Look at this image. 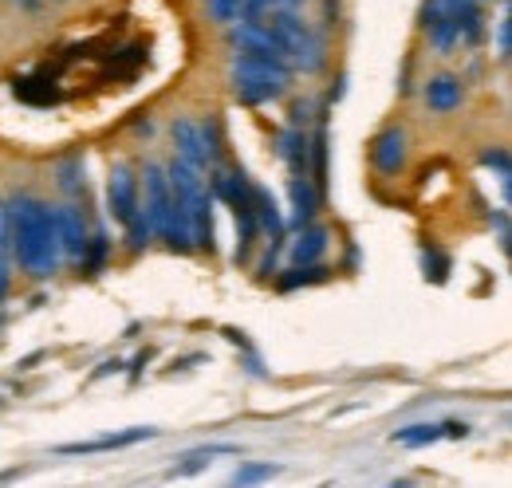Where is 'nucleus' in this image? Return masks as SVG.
Here are the masks:
<instances>
[{"instance_id":"obj_1","label":"nucleus","mask_w":512,"mask_h":488,"mask_svg":"<svg viewBox=\"0 0 512 488\" xmlns=\"http://www.w3.org/2000/svg\"><path fill=\"white\" fill-rule=\"evenodd\" d=\"M12 260L32 280H52L64 264V248L56 237V205L44 197L12 201Z\"/></svg>"},{"instance_id":"obj_2","label":"nucleus","mask_w":512,"mask_h":488,"mask_svg":"<svg viewBox=\"0 0 512 488\" xmlns=\"http://www.w3.org/2000/svg\"><path fill=\"white\" fill-rule=\"evenodd\" d=\"M229 83L245 107H260V103L288 95L292 63L280 56H264V52H237V60L229 67Z\"/></svg>"},{"instance_id":"obj_3","label":"nucleus","mask_w":512,"mask_h":488,"mask_svg":"<svg viewBox=\"0 0 512 488\" xmlns=\"http://www.w3.org/2000/svg\"><path fill=\"white\" fill-rule=\"evenodd\" d=\"M107 209L119 225H127L130 217L142 209V185L134 178L130 166H115L111 170V182H107Z\"/></svg>"},{"instance_id":"obj_4","label":"nucleus","mask_w":512,"mask_h":488,"mask_svg":"<svg viewBox=\"0 0 512 488\" xmlns=\"http://www.w3.org/2000/svg\"><path fill=\"white\" fill-rule=\"evenodd\" d=\"M138 185H142V213H146L150 229L158 233V225H162V217H166V209H170V201H174V189H170V178H166V166L150 162L146 174L138 178Z\"/></svg>"},{"instance_id":"obj_5","label":"nucleus","mask_w":512,"mask_h":488,"mask_svg":"<svg viewBox=\"0 0 512 488\" xmlns=\"http://www.w3.org/2000/svg\"><path fill=\"white\" fill-rule=\"evenodd\" d=\"M56 237L64 248V260H83V248L91 237V225H87V213L79 205H56Z\"/></svg>"},{"instance_id":"obj_6","label":"nucleus","mask_w":512,"mask_h":488,"mask_svg":"<svg viewBox=\"0 0 512 488\" xmlns=\"http://www.w3.org/2000/svg\"><path fill=\"white\" fill-rule=\"evenodd\" d=\"M150 437H158V429L134 426V429H123V433H107V437H95V441H75V445H60L56 453H60V457H91V453L130 449V445H138V441H150Z\"/></svg>"},{"instance_id":"obj_7","label":"nucleus","mask_w":512,"mask_h":488,"mask_svg":"<svg viewBox=\"0 0 512 488\" xmlns=\"http://www.w3.org/2000/svg\"><path fill=\"white\" fill-rule=\"evenodd\" d=\"M371 162L379 174H402L406 166V130L402 126H386L371 138Z\"/></svg>"},{"instance_id":"obj_8","label":"nucleus","mask_w":512,"mask_h":488,"mask_svg":"<svg viewBox=\"0 0 512 488\" xmlns=\"http://www.w3.org/2000/svg\"><path fill=\"white\" fill-rule=\"evenodd\" d=\"M288 201H292V225L296 229L312 225L323 209V193L316 189V182L308 174H292L288 178Z\"/></svg>"},{"instance_id":"obj_9","label":"nucleus","mask_w":512,"mask_h":488,"mask_svg":"<svg viewBox=\"0 0 512 488\" xmlns=\"http://www.w3.org/2000/svg\"><path fill=\"white\" fill-rule=\"evenodd\" d=\"M426 107L434 111V115H449V111H457L461 103H465V83H461V75H434V79H426Z\"/></svg>"},{"instance_id":"obj_10","label":"nucleus","mask_w":512,"mask_h":488,"mask_svg":"<svg viewBox=\"0 0 512 488\" xmlns=\"http://www.w3.org/2000/svg\"><path fill=\"white\" fill-rule=\"evenodd\" d=\"M276 158L288 166V174H308V130L304 126H288L276 138Z\"/></svg>"},{"instance_id":"obj_11","label":"nucleus","mask_w":512,"mask_h":488,"mask_svg":"<svg viewBox=\"0 0 512 488\" xmlns=\"http://www.w3.org/2000/svg\"><path fill=\"white\" fill-rule=\"evenodd\" d=\"M253 209H256V225H260V233L268 237V244H284V213H280V205H276V197L268 193V189H253Z\"/></svg>"},{"instance_id":"obj_12","label":"nucleus","mask_w":512,"mask_h":488,"mask_svg":"<svg viewBox=\"0 0 512 488\" xmlns=\"http://www.w3.org/2000/svg\"><path fill=\"white\" fill-rule=\"evenodd\" d=\"M327 244H331L327 229L312 221V225L296 229V241H292V248H288V256H292V264H316V260H323Z\"/></svg>"},{"instance_id":"obj_13","label":"nucleus","mask_w":512,"mask_h":488,"mask_svg":"<svg viewBox=\"0 0 512 488\" xmlns=\"http://www.w3.org/2000/svg\"><path fill=\"white\" fill-rule=\"evenodd\" d=\"M170 134H174V146H178V158H182V162H190V166H197V170H209L197 122H193V119H174Z\"/></svg>"},{"instance_id":"obj_14","label":"nucleus","mask_w":512,"mask_h":488,"mask_svg":"<svg viewBox=\"0 0 512 488\" xmlns=\"http://www.w3.org/2000/svg\"><path fill=\"white\" fill-rule=\"evenodd\" d=\"M422 28H426V36H430V44H434V52H438V56H453V52L461 48V32H457V24H453L449 16L426 20Z\"/></svg>"},{"instance_id":"obj_15","label":"nucleus","mask_w":512,"mask_h":488,"mask_svg":"<svg viewBox=\"0 0 512 488\" xmlns=\"http://www.w3.org/2000/svg\"><path fill=\"white\" fill-rule=\"evenodd\" d=\"M446 437V426L442 422H418V426H406V429H394V441L406 445V449H426L434 441Z\"/></svg>"},{"instance_id":"obj_16","label":"nucleus","mask_w":512,"mask_h":488,"mask_svg":"<svg viewBox=\"0 0 512 488\" xmlns=\"http://www.w3.org/2000/svg\"><path fill=\"white\" fill-rule=\"evenodd\" d=\"M323 280H327V268L316 260V264H292V268H284L276 284H280V292H292V288H308V284H323Z\"/></svg>"},{"instance_id":"obj_17","label":"nucleus","mask_w":512,"mask_h":488,"mask_svg":"<svg viewBox=\"0 0 512 488\" xmlns=\"http://www.w3.org/2000/svg\"><path fill=\"white\" fill-rule=\"evenodd\" d=\"M205 12L213 24H237L245 12H249V0H205Z\"/></svg>"},{"instance_id":"obj_18","label":"nucleus","mask_w":512,"mask_h":488,"mask_svg":"<svg viewBox=\"0 0 512 488\" xmlns=\"http://www.w3.org/2000/svg\"><path fill=\"white\" fill-rule=\"evenodd\" d=\"M197 130H201L205 162H209V166H217V162H221V154H225V142H221V122H217V119H205V122H197Z\"/></svg>"},{"instance_id":"obj_19","label":"nucleus","mask_w":512,"mask_h":488,"mask_svg":"<svg viewBox=\"0 0 512 488\" xmlns=\"http://www.w3.org/2000/svg\"><path fill=\"white\" fill-rule=\"evenodd\" d=\"M123 229H127V248H130V252H142L146 244L154 241V229H150V221H146V213H142V209L130 217Z\"/></svg>"},{"instance_id":"obj_20","label":"nucleus","mask_w":512,"mask_h":488,"mask_svg":"<svg viewBox=\"0 0 512 488\" xmlns=\"http://www.w3.org/2000/svg\"><path fill=\"white\" fill-rule=\"evenodd\" d=\"M107 252H111V241H107L103 233H91V237H87V248H83V260H79V264H83L87 272H99V268H103V260H107Z\"/></svg>"},{"instance_id":"obj_21","label":"nucleus","mask_w":512,"mask_h":488,"mask_svg":"<svg viewBox=\"0 0 512 488\" xmlns=\"http://www.w3.org/2000/svg\"><path fill=\"white\" fill-rule=\"evenodd\" d=\"M60 189H64V193H71V197H79V193L87 189L83 162H79V158H71V162H64V166H60Z\"/></svg>"},{"instance_id":"obj_22","label":"nucleus","mask_w":512,"mask_h":488,"mask_svg":"<svg viewBox=\"0 0 512 488\" xmlns=\"http://www.w3.org/2000/svg\"><path fill=\"white\" fill-rule=\"evenodd\" d=\"M280 473V465H241L233 473V485H256V481H272Z\"/></svg>"},{"instance_id":"obj_23","label":"nucleus","mask_w":512,"mask_h":488,"mask_svg":"<svg viewBox=\"0 0 512 488\" xmlns=\"http://www.w3.org/2000/svg\"><path fill=\"white\" fill-rule=\"evenodd\" d=\"M422 264H426V280H434V284H442L449 272V260L438 252V248H426L422 252Z\"/></svg>"},{"instance_id":"obj_24","label":"nucleus","mask_w":512,"mask_h":488,"mask_svg":"<svg viewBox=\"0 0 512 488\" xmlns=\"http://www.w3.org/2000/svg\"><path fill=\"white\" fill-rule=\"evenodd\" d=\"M481 166H485V170H497V178H509V174H512V170H509V150H505V146L485 150V154H481Z\"/></svg>"},{"instance_id":"obj_25","label":"nucleus","mask_w":512,"mask_h":488,"mask_svg":"<svg viewBox=\"0 0 512 488\" xmlns=\"http://www.w3.org/2000/svg\"><path fill=\"white\" fill-rule=\"evenodd\" d=\"M0 252L12 256V201L0 197Z\"/></svg>"},{"instance_id":"obj_26","label":"nucleus","mask_w":512,"mask_h":488,"mask_svg":"<svg viewBox=\"0 0 512 488\" xmlns=\"http://www.w3.org/2000/svg\"><path fill=\"white\" fill-rule=\"evenodd\" d=\"M509 52H512V20L501 16V24H497V60H509Z\"/></svg>"},{"instance_id":"obj_27","label":"nucleus","mask_w":512,"mask_h":488,"mask_svg":"<svg viewBox=\"0 0 512 488\" xmlns=\"http://www.w3.org/2000/svg\"><path fill=\"white\" fill-rule=\"evenodd\" d=\"M308 0H249V12L245 16H256V12H272V8H304Z\"/></svg>"},{"instance_id":"obj_28","label":"nucleus","mask_w":512,"mask_h":488,"mask_svg":"<svg viewBox=\"0 0 512 488\" xmlns=\"http://www.w3.org/2000/svg\"><path fill=\"white\" fill-rule=\"evenodd\" d=\"M8 292H12V256L0 252V304H4Z\"/></svg>"},{"instance_id":"obj_29","label":"nucleus","mask_w":512,"mask_h":488,"mask_svg":"<svg viewBox=\"0 0 512 488\" xmlns=\"http://www.w3.org/2000/svg\"><path fill=\"white\" fill-rule=\"evenodd\" d=\"M308 119H312V103L308 99L292 103V126H308Z\"/></svg>"},{"instance_id":"obj_30","label":"nucleus","mask_w":512,"mask_h":488,"mask_svg":"<svg viewBox=\"0 0 512 488\" xmlns=\"http://www.w3.org/2000/svg\"><path fill=\"white\" fill-rule=\"evenodd\" d=\"M493 225H497V237H501V248L509 252V213L501 209V213H493Z\"/></svg>"},{"instance_id":"obj_31","label":"nucleus","mask_w":512,"mask_h":488,"mask_svg":"<svg viewBox=\"0 0 512 488\" xmlns=\"http://www.w3.org/2000/svg\"><path fill=\"white\" fill-rule=\"evenodd\" d=\"M12 4H20L24 12H40L44 8V0H12Z\"/></svg>"},{"instance_id":"obj_32","label":"nucleus","mask_w":512,"mask_h":488,"mask_svg":"<svg viewBox=\"0 0 512 488\" xmlns=\"http://www.w3.org/2000/svg\"><path fill=\"white\" fill-rule=\"evenodd\" d=\"M56 4H64V0H56Z\"/></svg>"}]
</instances>
